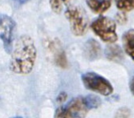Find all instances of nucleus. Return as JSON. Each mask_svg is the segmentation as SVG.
Segmentation results:
<instances>
[{"label":"nucleus","instance_id":"obj_1","mask_svg":"<svg viewBox=\"0 0 134 118\" xmlns=\"http://www.w3.org/2000/svg\"><path fill=\"white\" fill-rule=\"evenodd\" d=\"M37 51L32 38L23 35L16 42L10 62V69L16 74L30 73L35 65Z\"/></svg>","mask_w":134,"mask_h":118},{"label":"nucleus","instance_id":"obj_2","mask_svg":"<svg viewBox=\"0 0 134 118\" xmlns=\"http://www.w3.org/2000/svg\"><path fill=\"white\" fill-rule=\"evenodd\" d=\"M71 32L76 36H81L88 29V16L82 7L78 5L69 6L65 11Z\"/></svg>","mask_w":134,"mask_h":118},{"label":"nucleus","instance_id":"obj_3","mask_svg":"<svg viewBox=\"0 0 134 118\" xmlns=\"http://www.w3.org/2000/svg\"><path fill=\"white\" fill-rule=\"evenodd\" d=\"M91 27L97 36L105 43H113L117 40L116 24L111 18L100 16L92 22Z\"/></svg>","mask_w":134,"mask_h":118},{"label":"nucleus","instance_id":"obj_4","mask_svg":"<svg viewBox=\"0 0 134 118\" xmlns=\"http://www.w3.org/2000/svg\"><path fill=\"white\" fill-rule=\"evenodd\" d=\"M84 87L88 90L100 93L103 96H109L113 92V88L107 79L96 72H86L81 76Z\"/></svg>","mask_w":134,"mask_h":118},{"label":"nucleus","instance_id":"obj_5","mask_svg":"<svg viewBox=\"0 0 134 118\" xmlns=\"http://www.w3.org/2000/svg\"><path fill=\"white\" fill-rule=\"evenodd\" d=\"M15 22L11 17L7 15H2L0 18V34L3 43V48L7 53L12 50L14 30L15 28Z\"/></svg>","mask_w":134,"mask_h":118},{"label":"nucleus","instance_id":"obj_6","mask_svg":"<svg viewBox=\"0 0 134 118\" xmlns=\"http://www.w3.org/2000/svg\"><path fill=\"white\" fill-rule=\"evenodd\" d=\"M65 107L64 118H85L89 110L83 97L73 98Z\"/></svg>","mask_w":134,"mask_h":118},{"label":"nucleus","instance_id":"obj_7","mask_svg":"<svg viewBox=\"0 0 134 118\" xmlns=\"http://www.w3.org/2000/svg\"><path fill=\"white\" fill-rule=\"evenodd\" d=\"M84 55L88 60H94L98 59L101 54V48L99 43L93 39L88 40L84 44L83 48Z\"/></svg>","mask_w":134,"mask_h":118},{"label":"nucleus","instance_id":"obj_8","mask_svg":"<svg viewBox=\"0 0 134 118\" xmlns=\"http://www.w3.org/2000/svg\"><path fill=\"white\" fill-rule=\"evenodd\" d=\"M50 48L52 49L54 57H55V64L62 68H66L68 67V60L65 55V52L61 48V47L56 42H52L50 43Z\"/></svg>","mask_w":134,"mask_h":118},{"label":"nucleus","instance_id":"obj_9","mask_svg":"<svg viewBox=\"0 0 134 118\" xmlns=\"http://www.w3.org/2000/svg\"><path fill=\"white\" fill-rule=\"evenodd\" d=\"M122 43L127 55L134 60V29H130L124 33Z\"/></svg>","mask_w":134,"mask_h":118},{"label":"nucleus","instance_id":"obj_10","mask_svg":"<svg viewBox=\"0 0 134 118\" xmlns=\"http://www.w3.org/2000/svg\"><path fill=\"white\" fill-rule=\"evenodd\" d=\"M89 8L96 14H101L111 6L112 0H86Z\"/></svg>","mask_w":134,"mask_h":118},{"label":"nucleus","instance_id":"obj_11","mask_svg":"<svg viewBox=\"0 0 134 118\" xmlns=\"http://www.w3.org/2000/svg\"><path fill=\"white\" fill-rule=\"evenodd\" d=\"M105 55L109 60L116 63L121 62L124 59L122 50L116 44H112L107 47L105 50Z\"/></svg>","mask_w":134,"mask_h":118},{"label":"nucleus","instance_id":"obj_12","mask_svg":"<svg viewBox=\"0 0 134 118\" xmlns=\"http://www.w3.org/2000/svg\"><path fill=\"white\" fill-rule=\"evenodd\" d=\"M116 7L125 12L134 9V0H115Z\"/></svg>","mask_w":134,"mask_h":118},{"label":"nucleus","instance_id":"obj_13","mask_svg":"<svg viewBox=\"0 0 134 118\" xmlns=\"http://www.w3.org/2000/svg\"><path fill=\"white\" fill-rule=\"evenodd\" d=\"M84 100H85V103H86L89 110L98 108L99 106H100V104H101L100 99L95 95L86 96L84 97Z\"/></svg>","mask_w":134,"mask_h":118},{"label":"nucleus","instance_id":"obj_14","mask_svg":"<svg viewBox=\"0 0 134 118\" xmlns=\"http://www.w3.org/2000/svg\"><path fill=\"white\" fill-rule=\"evenodd\" d=\"M49 2H50L51 7L55 13L59 14L61 12V10L63 9L62 0H49Z\"/></svg>","mask_w":134,"mask_h":118},{"label":"nucleus","instance_id":"obj_15","mask_svg":"<svg viewBox=\"0 0 134 118\" xmlns=\"http://www.w3.org/2000/svg\"><path fill=\"white\" fill-rule=\"evenodd\" d=\"M129 116H130V110L125 107L119 109L115 114V118H129Z\"/></svg>","mask_w":134,"mask_h":118},{"label":"nucleus","instance_id":"obj_16","mask_svg":"<svg viewBox=\"0 0 134 118\" xmlns=\"http://www.w3.org/2000/svg\"><path fill=\"white\" fill-rule=\"evenodd\" d=\"M116 19L117 23L121 25H124L127 22V17L123 11H119L116 15Z\"/></svg>","mask_w":134,"mask_h":118},{"label":"nucleus","instance_id":"obj_17","mask_svg":"<svg viewBox=\"0 0 134 118\" xmlns=\"http://www.w3.org/2000/svg\"><path fill=\"white\" fill-rule=\"evenodd\" d=\"M65 109V106H60V107H59L55 113V118H64Z\"/></svg>","mask_w":134,"mask_h":118},{"label":"nucleus","instance_id":"obj_18","mask_svg":"<svg viewBox=\"0 0 134 118\" xmlns=\"http://www.w3.org/2000/svg\"><path fill=\"white\" fill-rule=\"evenodd\" d=\"M67 97H68V95H67V93L65 92H61L59 94V96L57 97V98H56V100H57V102H59V103H63L64 100H67Z\"/></svg>","mask_w":134,"mask_h":118},{"label":"nucleus","instance_id":"obj_19","mask_svg":"<svg viewBox=\"0 0 134 118\" xmlns=\"http://www.w3.org/2000/svg\"><path fill=\"white\" fill-rule=\"evenodd\" d=\"M130 90H131V92L132 93V95L134 96V76H132L131 82H130Z\"/></svg>","mask_w":134,"mask_h":118},{"label":"nucleus","instance_id":"obj_20","mask_svg":"<svg viewBox=\"0 0 134 118\" xmlns=\"http://www.w3.org/2000/svg\"><path fill=\"white\" fill-rule=\"evenodd\" d=\"M17 1L19 3H27V1H28V0H17Z\"/></svg>","mask_w":134,"mask_h":118},{"label":"nucleus","instance_id":"obj_21","mask_svg":"<svg viewBox=\"0 0 134 118\" xmlns=\"http://www.w3.org/2000/svg\"><path fill=\"white\" fill-rule=\"evenodd\" d=\"M62 1H63V3H68L71 1V0H62Z\"/></svg>","mask_w":134,"mask_h":118},{"label":"nucleus","instance_id":"obj_22","mask_svg":"<svg viewBox=\"0 0 134 118\" xmlns=\"http://www.w3.org/2000/svg\"><path fill=\"white\" fill-rule=\"evenodd\" d=\"M14 118H22V117H20V116H16V117H14Z\"/></svg>","mask_w":134,"mask_h":118}]
</instances>
